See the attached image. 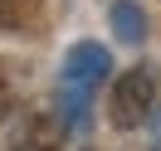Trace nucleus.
Returning <instances> with one entry per match:
<instances>
[{"instance_id":"nucleus-1","label":"nucleus","mask_w":161,"mask_h":151,"mask_svg":"<svg viewBox=\"0 0 161 151\" xmlns=\"http://www.w3.org/2000/svg\"><path fill=\"white\" fill-rule=\"evenodd\" d=\"M112 59L103 44L83 39L64 54V68H59V107H64V127L69 132H88L93 122V98H98L103 78H108Z\"/></svg>"},{"instance_id":"nucleus-2","label":"nucleus","mask_w":161,"mask_h":151,"mask_svg":"<svg viewBox=\"0 0 161 151\" xmlns=\"http://www.w3.org/2000/svg\"><path fill=\"white\" fill-rule=\"evenodd\" d=\"M151 102H156V78H151L147 68H132V73L117 78V88H112V98H108V122L117 132H137L142 117L156 112Z\"/></svg>"},{"instance_id":"nucleus-3","label":"nucleus","mask_w":161,"mask_h":151,"mask_svg":"<svg viewBox=\"0 0 161 151\" xmlns=\"http://www.w3.org/2000/svg\"><path fill=\"white\" fill-rule=\"evenodd\" d=\"M10 151H64V127L49 112H30V117L15 127Z\"/></svg>"},{"instance_id":"nucleus-4","label":"nucleus","mask_w":161,"mask_h":151,"mask_svg":"<svg viewBox=\"0 0 161 151\" xmlns=\"http://www.w3.org/2000/svg\"><path fill=\"white\" fill-rule=\"evenodd\" d=\"M108 24H112V34H117L122 44H142V39H147V15H142L137 0H112Z\"/></svg>"},{"instance_id":"nucleus-5","label":"nucleus","mask_w":161,"mask_h":151,"mask_svg":"<svg viewBox=\"0 0 161 151\" xmlns=\"http://www.w3.org/2000/svg\"><path fill=\"white\" fill-rule=\"evenodd\" d=\"M39 15V0H0V24L5 30H25Z\"/></svg>"},{"instance_id":"nucleus-6","label":"nucleus","mask_w":161,"mask_h":151,"mask_svg":"<svg viewBox=\"0 0 161 151\" xmlns=\"http://www.w3.org/2000/svg\"><path fill=\"white\" fill-rule=\"evenodd\" d=\"M10 107H15V93H10V78L0 73V117H10Z\"/></svg>"},{"instance_id":"nucleus-7","label":"nucleus","mask_w":161,"mask_h":151,"mask_svg":"<svg viewBox=\"0 0 161 151\" xmlns=\"http://www.w3.org/2000/svg\"><path fill=\"white\" fill-rule=\"evenodd\" d=\"M147 137H151V151H161V107L151 112V127H147Z\"/></svg>"}]
</instances>
